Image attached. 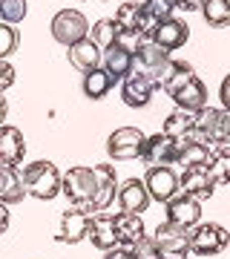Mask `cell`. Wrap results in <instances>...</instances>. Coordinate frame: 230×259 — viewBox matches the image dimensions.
Masks as SVG:
<instances>
[{
    "label": "cell",
    "instance_id": "cell-1",
    "mask_svg": "<svg viewBox=\"0 0 230 259\" xmlns=\"http://www.w3.org/2000/svg\"><path fill=\"white\" fill-rule=\"evenodd\" d=\"M20 182H23L26 196H35L40 202H52L61 193V170L52 161H43V158L23 167L20 170Z\"/></svg>",
    "mask_w": 230,
    "mask_h": 259
},
{
    "label": "cell",
    "instance_id": "cell-2",
    "mask_svg": "<svg viewBox=\"0 0 230 259\" xmlns=\"http://www.w3.org/2000/svg\"><path fill=\"white\" fill-rule=\"evenodd\" d=\"M95 190H98V182H95V170L92 167H69L64 176H61V193L86 213L92 210V202H95Z\"/></svg>",
    "mask_w": 230,
    "mask_h": 259
},
{
    "label": "cell",
    "instance_id": "cell-3",
    "mask_svg": "<svg viewBox=\"0 0 230 259\" xmlns=\"http://www.w3.org/2000/svg\"><path fill=\"white\" fill-rule=\"evenodd\" d=\"M230 245V231L219 222H199L190 228V253L196 256H216Z\"/></svg>",
    "mask_w": 230,
    "mask_h": 259
},
{
    "label": "cell",
    "instance_id": "cell-4",
    "mask_svg": "<svg viewBox=\"0 0 230 259\" xmlns=\"http://www.w3.org/2000/svg\"><path fill=\"white\" fill-rule=\"evenodd\" d=\"M52 37H55L61 47H72V44H78V40H83V37H89V20H86V15L78 9H61L52 18Z\"/></svg>",
    "mask_w": 230,
    "mask_h": 259
},
{
    "label": "cell",
    "instance_id": "cell-5",
    "mask_svg": "<svg viewBox=\"0 0 230 259\" xmlns=\"http://www.w3.org/2000/svg\"><path fill=\"white\" fill-rule=\"evenodd\" d=\"M144 144H147V136L138 127H118L107 139V153L112 161H132V158H141Z\"/></svg>",
    "mask_w": 230,
    "mask_h": 259
},
{
    "label": "cell",
    "instance_id": "cell-6",
    "mask_svg": "<svg viewBox=\"0 0 230 259\" xmlns=\"http://www.w3.org/2000/svg\"><path fill=\"white\" fill-rule=\"evenodd\" d=\"M196 133L204 144H230L227 139V110L221 107H202L196 112Z\"/></svg>",
    "mask_w": 230,
    "mask_h": 259
},
{
    "label": "cell",
    "instance_id": "cell-7",
    "mask_svg": "<svg viewBox=\"0 0 230 259\" xmlns=\"http://www.w3.org/2000/svg\"><path fill=\"white\" fill-rule=\"evenodd\" d=\"M115 23H118V29H127V32H138L141 37H147V40H153V32H156L158 20L150 18L147 12H144V3H124V6H118V12H115Z\"/></svg>",
    "mask_w": 230,
    "mask_h": 259
},
{
    "label": "cell",
    "instance_id": "cell-8",
    "mask_svg": "<svg viewBox=\"0 0 230 259\" xmlns=\"http://www.w3.org/2000/svg\"><path fill=\"white\" fill-rule=\"evenodd\" d=\"M144 187L153 202L167 204L178 193V173L173 167H147V176H144Z\"/></svg>",
    "mask_w": 230,
    "mask_h": 259
},
{
    "label": "cell",
    "instance_id": "cell-9",
    "mask_svg": "<svg viewBox=\"0 0 230 259\" xmlns=\"http://www.w3.org/2000/svg\"><path fill=\"white\" fill-rule=\"evenodd\" d=\"M153 242L167 256H187L190 253V231L181 228V225H173V222L158 225L156 233H153Z\"/></svg>",
    "mask_w": 230,
    "mask_h": 259
},
{
    "label": "cell",
    "instance_id": "cell-10",
    "mask_svg": "<svg viewBox=\"0 0 230 259\" xmlns=\"http://www.w3.org/2000/svg\"><path fill=\"white\" fill-rule=\"evenodd\" d=\"M141 161H144L147 167H173L175 161H178V144H175L170 136H164V133L147 136Z\"/></svg>",
    "mask_w": 230,
    "mask_h": 259
},
{
    "label": "cell",
    "instance_id": "cell-11",
    "mask_svg": "<svg viewBox=\"0 0 230 259\" xmlns=\"http://www.w3.org/2000/svg\"><path fill=\"white\" fill-rule=\"evenodd\" d=\"M170 98L175 101V107H178V110L199 112L202 107H207V87H204V81L193 72V75H187V78L175 87L173 93H170Z\"/></svg>",
    "mask_w": 230,
    "mask_h": 259
},
{
    "label": "cell",
    "instance_id": "cell-12",
    "mask_svg": "<svg viewBox=\"0 0 230 259\" xmlns=\"http://www.w3.org/2000/svg\"><path fill=\"white\" fill-rule=\"evenodd\" d=\"M167 64H170V52L161 49L158 44H153V40H144V47L135 52V72L153 78L156 83L161 81Z\"/></svg>",
    "mask_w": 230,
    "mask_h": 259
},
{
    "label": "cell",
    "instance_id": "cell-13",
    "mask_svg": "<svg viewBox=\"0 0 230 259\" xmlns=\"http://www.w3.org/2000/svg\"><path fill=\"white\" fill-rule=\"evenodd\" d=\"M161 133L170 136V139L178 144V150H181L184 144H190V141H202V139H199V133H196V112L178 110V107L167 115L164 130H161Z\"/></svg>",
    "mask_w": 230,
    "mask_h": 259
},
{
    "label": "cell",
    "instance_id": "cell-14",
    "mask_svg": "<svg viewBox=\"0 0 230 259\" xmlns=\"http://www.w3.org/2000/svg\"><path fill=\"white\" fill-rule=\"evenodd\" d=\"M156 87H158V83L153 81V78H147V75H141V72L132 69V75H127L124 83H121V98H124L127 107L138 110V107H147V104L153 101Z\"/></svg>",
    "mask_w": 230,
    "mask_h": 259
},
{
    "label": "cell",
    "instance_id": "cell-15",
    "mask_svg": "<svg viewBox=\"0 0 230 259\" xmlns=\"http://www.w3.org/2000/svg\"><path fill=\"white\" fill-rule=\"evenodd\" d=\"M167 222L173 225H181V228H196L202 222V202L193 199V196H184V193H175L170 202H167Z\"/></svg>",
    "mask_w": 230,
    "mask_h": 259
},
{
    "label": "cell",
    "instance_id": "cell-16",
    "mask_svg": "<svg viewBox=\"0 0 230 259\" xmlns=\"http://www.w3.org/2000/svg\"><path fill=\"white\" fill-rule=\"evenodd\" d=\"M150 193L144 187V179H127L124 185H118V204H121V213H141L150 207Z\"/></svg>",
    "mask_w": 230,
    "mask_h": 259
},
{
    "label": "cell",
    "instance_id": "cell-17",
    "mask_svg": "<svg viewBox=\"0 0 230 259\" xmlns=\"http://www.w3.org/2000/svg\"><path fill=\"white\" fill-rule=\"evenodd\" d=\"M26 156V141H23V133L12 124H3L0 127V164L3 167H18Z\"/></svg>",
    "mask_w": 230,
    "mask_h": 259
},
{
    "label": "cell",
    "instance_id": "cell-18",
    "mask_svg": "<svg viewBox=\"0 0 230 259\" xmlns=\"http://www.w3.org/2000/svg\"><path fill=\"white\" fill-rule=\"evenodd\" d=\"M95 182H98V190H95V202H92V210L98 213L104 207H110L118 196V176H115V167L112 164H95Z\"/></svg>",
    "mask_w": 230,
    "mask_h": 259
},
{
    "label": "cell",
    "instance_id": "cell-19",
    "mask_svg": "<svg viewBox=\"0 0 230 259\" xmlns=\"http://www.w3.org/2000/svg\"><path fill=\"white\" fill-rule=\"evenodd\" d=\"M89 222H92V213L81 210V207L66 210L64 216H61V233H58V239L66 242V245H78L81 239H86Z\"/></svg>",
    "mask_w": 230,
    "mask_h": 259
},
{
    "label": "cell",
    "instance_id": "cell-20",
    "mask_svg": "<svg viewBox=\"0 0 230 259\" xmlns=\"http://www.w3.org/2000/svg\"><path fill=\"white\" fill-rule=\"evenodd\" d=\"M187 37H190V26L184 23V20H175V18H167L161 20L153 32V44H158L161 49L167 52H173V49H181L187 44Z\"/></svg>",
    "mask_w": 230,
    "mask_h": 259
},
{
    "label": "cell",
    "instance_id": "cell-21",
    "mask_svg": "<svg viewBox=\"0 0 230 259\" xmlns=\"http://www.w3.org/2000/svg\"><path fill=\"white\" fill-rule=\"evenodd\" d=\"M216 185H213L210 173H207V167H196V170H184L181 176H178V193L184 196H193V199H210Z\"/></svg>",
    "mask_w": 230,
    "mask_h": 259
},
{
    "label": "cell",
    "instance_id": "cell-22",
    "mask_svg": "<svg viewBox=\"0 0 230 259\" xmlns=\"http://www.w3.org/2000/svg\"><path fill=\"white\" fill-rule=\"evenodd\" d=\"M86 239L92 242V248L104 250V253H107V250H112V248H118V236H115V216H107V213L92 216Z\"/></svg>",
    "mask_w": 230,
    "mask_h": 259
},
{
    "label": "cell",
    "instance_id": "cell-23",
    "mask_svg": "<svg viewBox=\"0 0 230 259\" xmlns=\"http://www.w3.org/2000/svg\"><path fill=\"white\" fill-rule=\"evenodd\" d=\"M104 61V52L98 47H95V40L92 37H83V40H78V44H72L69 47V64L78 69V72H92V69H98Z\"/></svg>",
    "mask_w": 230,
    "mask_h": 259
},
{
    "label": "cell",
    "instance_id": "cell-24",
    "mask_svg": "<svg viewBox=\"0 0 230 259\" xmlns=\"http://www.w3.org/2000/svg\"><path fill=\"white\" fill-rule=\"evenodd\" d=\"M104 69L110 72L112 81H124L127 75H132V69H135V55L132 52H127V49H121L118 44L110 49H104Z\"/></svg>",
    "mask_w": 230,
    "mask_h": 259
},
{
    "label": "cell",
    "instance_id": "cell-25",
    "mask_svg": "<svg viewBox=\"0 0 230 259\" xmlns=\"http://www.w3.org/2000/svg\"><path fill=\"white\" fill-rule=\"evenodd\" d=\"M115 236L121 248H132L135 242L144 239V222L135 213H118L115 216Z\"/></svg>",
    "mask_w": 230,
    "mask_h": 259
},
{
    "label": "cell",
    "instance_id": "cell-26",
    "mask_svg": "<svg viewBox=\"0 0 230 259\" xmlns=\"http://www.w3.org/2000/svg\"><path fill=\"white\" fill-rule=\"evenodd\" d=\"M207 173H210L213 185H230V144H216L210 150V161H207Z\"/></svg>",
    "mask_w": 230,
    "mask_h": 259
},
{
    "label": "cell",
    "instance_id": "cell-27",
    "mask_svg": "<svg viewBox=\"0 0 230 259\" xmlns=\"http://www.w3.org/2000/svg\"><path fill=\"white\" fill-rule=\"evenodd\" d=\"M23 182H20V173L15 167H0V202L3 204H18L23 202Z\"/></svg>",
    "mask_w": 230,
    "mask_h": 259
},
{
    "label": "cell",
    "instance_id": "cell-28",
    "mask_svg": "<svg viewBox=\"0 0 230 259\" xmlns=\"http://www.w3.org/2000/svg\"><path fill=\"white\" fill-rule=\"evenodd\" d=\"M210 144H204V141H190V144H184L178 150V161L175 164L184 167V170H196V167H207L210 161Z\"/></svg>",
    "mask_w": 230,
    "mask_h": 259
},
{
    "label": "cell",
    "instance_id": "cell-29",
    "mask_svg": "<svg viewBox=\"0 0 230 259\" xmlns=\"http://www.w3.org/2000/svg\"><path fill=\"white\" fill-rule=\"evenodd\" d=\"M112 78H110V72L104 69V66H98V69H92V72H86L83 75V83H81V90H83V95L86 98H92V101H101L104 95L112 90Z\"/></svg>",
    "mask_w": 230,
    "mask_h": 259
},
{
    "label": "cell",
    "instance_id": "cell-30",
    "mask_svg": "<svg viewBox=\"0 0 230 259\" xmlns=\"http://www.w3.org/2000/svg\"><path fill=\"white\" fill-rule=\"evenodd\" d=\"M118 23L112 18H101V20H95L92 23V29H89V37L95 40V47L101 49H110V47H115V40H118Z\"/></svg>",
    "mask_w": 230,
    "mask_h": 259
},
{
    "label": "cell",
    "instance_id": "cell-31",
    "mask_svg": "<svg viewBox=\"0 0 230 259\" xmlns=\"http://www.w3.org/2000/svg\"><path fill=\"white\" fill-rule=\"evenodd\" d=\"M202 15H204V20L216 29L230 26V0H204Z\"/></svg>",
    "mask_w": 230,
    "mask_h": 259
},
{
    "label": "cell",
    "instance_id": "cell-32",
    "mask_svg": "<svg viewBox=\"0 0 230 259\" xmlns=\"http://www.w3.org/2000/svg\"><path fill=\"white\" fill-rule=\"evenodd\" d=\"M26 0H0V20L3 23H9V26H15V23H20V20L26 18Z\"/></svg>",
    "mask_w": 230,
    "mask_h": 259
},
{
    "label": "cell",
    "instance_id": "cell-33",
    "mask_svg": "<svg viewBox=\"0 0 230 259\" xmlns=\"http://www.w3.org/2000/svg\"><path fill=\"white\" fill-rule=\"evenodd\" d=\"M18 49V29L0 20V61H6Z\"/></svg>",
    "mask_w": 230,
    "mask_h": 259
},
{
    "label": "cell",
    "instance_id": "cell-34",
    "mask_svg": "<svg viewBox=\"0 0 230 259\" xmlns=\"http://www.w3.org/2000/svg\"><path fill=\"white\" fill-rule=\"evenodd\" d=\"M144 12H147L150 18H156L158 23H161V20L173 18L175 0H144Z\"/></svg>",
    "mask_w": 230,
    "mask_h": 259
},
{
    "label": "cell",
    "instance_id": "cell-35",
    "mask_svg": "<svg viewBox=\"0 0 230 259\" xmlns=\"http://www.w3.org/2000/svg\"><path fill=\"white\" fill-rule=\"evenodd\" d=\"M164 253L156 248V242H153V236H144L141 242H135L132 245V259H161Z\"/></svg>",
    "mask_w": 230,
    "mask_h": 259
},
{
    "label": "cell",
    "instance_id": "cell-36",
    "mask_svg": "<svg viewBox=\"0 0 230 259\" xmlns=\"http://www.w3.org/2000/svg\"><path fill=\"white\" fill-rule=\"evenodd\" d=\"M144 40H147V37H141L138 32H127V29H121V32H118V40H115V44H118L121 49H127V52H132V55H135L138 49L144 47Z\"/></svg>",
    "mask_w": 230,
    "mask_h": 259
},
{
    "label": "cell",
    "instance_id": "cell-37",
    "mask_svg": "<svg viewBox=\"0 0 230 259\" xmlns=\"http://www.w3.org/2000/svg\"><path fill=\"white\" fill-rule=\"evenodd\" d=\"M12 83H15V66L9 61H0V93H6Z\"/></svg>",
    "mask_w": 230,
    "mask_h": 259
},
{
    "label": "cell",
    "instance_id": "cell-38",
    "mask_svg": "<svg viewBox=\"0 0 230 259\" xmlns=\"http://www.w3.org/2000/svg\"><path fill=\"white\" fill-rule=\"evenodd\" d=\"M219 98H221V110H227V112H230V75H224V81H221Z\"/></svg>",
    "mask_w": 230,
    "mask_h": 259
},
{
    "label": "cell",
    "instance_id": "cell-39",
    "mask_svg": "<svg viewBox=\"0 0 230 259\" xmlns=\"http://www.w3.org/2000/svg\"><path fill=\"white\" fill-rule=\"evenodd\" d=\"M204 6V0H175V9H181V12H202Z\"/></svg>",
    "mask_w": 230,
    "mask_h": 259
},
{
    "label": "cell",
    "instance_id": "cell-40",
    "mask_svg": "<svg viewBox=\"0 0 230 259\" xmlns=\"http://www.w3.org/2000/svg\"><path fill=\"white\" fill-rule=\"evenodd\" d=\"M104 259H132V248H112V250H107L104 253Z\"/></svg>",
    "mask_w": 230,
    "mask_h": 259
},
{
    "label": "cell",
    "instance_id": "cell-41",
    "mask_svg": "<svg viewBox=\"0 0 230 259\" xmlns=\"http://www.w3.org/2000/svg\"><path fill=\"white\" fill-rule=\"evenodd\" d=\"M9 231V204L0 202V233Z\"/></svg>",
    "mask_w": 230,
    "mask_h": 259
},
{
    "label": "cell",
    "instance_id": "cell-42",
    "mask_svg": "<svg viewBox=\"0 0 230 259\" xmlns=\"http://www.w3.org/2000/svg\"><path fill=\"white\" fill-rule=\"evenodd\" d=\"M6 112H9V104H6V98L0 93V127H3V121H6Z\"/></svg>",
    "mask_w": 230,
    "mask_h": 259
},
{
    "label": "cell",
    "instance_id": "cell-43",
    "mask_svg": "<svg viewBox=\"0 0 230 259\" xmlns=\"http://www.w3.org/2000/svg\"><path fill=\"white\" fill-rule=\"evenodd\" d=\"M227 139H230V112H227Z\"/></svg>",
    "mask_w": 230,
    "mask_h": 259
},
{
    "label": "cell",
    "instance_id": "cell-44",
    "mask_svg": "<svg viewBox=\"0 0 230 259\" xmlns=\"http://www.w3.org/2000/svg\"><path fill=\"white\" fill-rule=\"evenodd\" d=\"M170 259H187V256H170Z\"/></svg>",
    "mask_w": 230,
    "mask_h": 259
}]
</instances>
